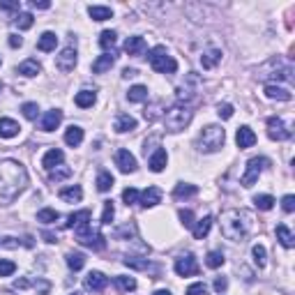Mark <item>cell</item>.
<instances>
[{"mask_svg": "<svg viewBox=\"0 0 295 295\" xmlns=\"http://www.w3.org/2000/svg\"><path fill=\"white\" fill-rule=\"evenodd\" d=\"M95 99H97L95 90H81V92H76V97H74V104H76L78 109H90V106L95 104Z\"/></svg>", "mask_w": 295, "mask_h": 295, "instance_id": "cb8c5ba5", "label": "cell"}, {"mask_svg": "<svg viewBox=\"0 0 295 295\" xmlns=\"http://www.w3.org/2000/svg\"><path fill=\"white\" fill-rule=\"evenodd\" d=\"M113 65H115V51H113V53L99 55V58L92 62V72H95V74H104V72H109Z\"/></svg>", "mask_w": 295, "mask_h": 295, "instance_id": "ac0fdd59", "label": "cell"}, {"mask_svg": "<svg viewBox=\"0 0 295 295\" xmlns=\"http://www.w3.org/2000/svg\"><path fill=\"white\" fill-rule=\"evenodd\" d=\"M251 256H254V263L258 267H265V261H267V251L263 244H254L251 247Z\"/></svg>", "mask_w": 295, "mask_h": 295, "instance_id": "60d3db41", "label": "cell"}, {"mask_svg": "<svg viewBox=\"0 0 295 295\" xmlns=\"http://www.w3.org/2000/svg\"><path fill=\"white\" fill-rule=\"evenodd\" d=\"M265 166H270L267 157H251V159L247 161V171H244V175H242V187H251L258 180V175L263 173Z\"/></svg>", "mask_w": 295, "mask_h": 295, "instance_id": "52a82bcc", "label": "cell"}, {"mask_svg": "<svg viewBox=\"0 0 295 295\" xmlns=\"http://www.w3.org/2000/svg\"><path fill=\"white\" fill-rule=\"evenodd\" d=\"M106 284H109V279H106L101 272H97V270L90 272V275L86 277V288L92 290V293H97V290H104Z\"/></svg>", "mask_w": 295, "mask_h": 295, "instance_id": "e0dca14e", "label": "cell"}, {"mask_svg": "<svg viewBox=\"0 0 295 295\" xmlns=\"http://www.w3.org/2000/svg\"><path fill=\"white\" fill-rule=\"evenodd\" d=\"M122 201L127 203V205H134V203H138V192L134 187H127L122 192Z\"/></svg>", "mask_w": 295, "mask_h": 295, "instance_id": "681fc988", "label": "cell"}, {"mask_svg": "<svg viewBox=\"0 0 295 295\" xmlns=\"http://www.w3.org/2000/svg\"><path fill=\"white\" fill-rule=\"evenodd\" d=\"M180 221L184 228H194V212L192 210H180Z\"/></svg>", "mask_w": 295, "mask_h": 295, "instance_id": "f907efd6", "label": "cell"}, {"mask_svg": "<svg viewBox=\"0 0 295 295\" xmlns=\"http://www.w3.org/2000/svg\"><path fill=\"white\" fill-rule=\"evenodd\" d=\"M217 113H219V118L228 120V118H233V106H230V104H219V106H217Z\"/></svg>", "mask_w": 295, "mask_h": 295, "instance_id": "db71d44e", "label": "cell"}, {"mask_svg": "<svg viewBox=\"0 0 295 295\" xmlns=\"http://www.w3.org/2000/svg\"><path fill=\"white\" fill-rule=\"evenodd\" d=\"M115 39H118V32H115V30H104V32L99 35V46H101L104 51H111V53H113Z\"/></svg>", "mask_w": 295, "mask_h": 295, "instance_id": "d6a6232c", "label": "cell"}, {"mask_svg": "<svg viewBox=\"0 0 295 295\" xmlns=\"http://www.w3.org/2000/svg\"><path fill=\"white\" fill-rule=\"evenodd\" d=\"M88 14H90L92 21H106V18L113 16V9L104 7V5H90V7H88Z\"/></svg>", "mask_w": 295, "mask_h": 295, "instance_id": "603a6c76", "label": "cell"}, {"mask_svg": "<svg viewBox=\"0 0 295 295\" xmlns=\"http://www.w3.org/2000/svg\"><path fill=\"white\" fill-rule=\"evenodd\" d=\"M159 201H161L159 187H148L143 194H138V203H141L143 207H155Z\"/></svg>", "mask_w": 295, "mask_h": 295, "instance_id": "9a60e30c", "label": "cell"}, {"mask_svg": "<svg viewBox=\"0 0 295 295\" xmlns=\"http://www.w3.org/2000/svg\"><path fill=\"white\" fill-rule=\"evenodd\" d=\"M267 136H270L272 141H284V138L290 136V129L286 127L281 118H270L267 120Z\"/></svg>", "mask_w": 295, "mask_h": 295, "instance_id": "30bf717a", "label": "cell"}, {"mask_svg": "<svg viewBox=\"0 0 295 295\" xmlns=\"http://www.w3.org/2000/svg\"><path fill=\"white\" fill-rule=\"evenodd\" d=\"M32 7H35V9H49L51 3H46V0H39V3H37V0H32Z\"/></svg>", "mask_w": 295, "mask_h": 295, "instance_id": "91938a15", "label": "cell"}, {"mask_svg": "<svg viewBox=\"0 0 295 295\" xmlns=\"http://www.w3.org/2000/svg\"><path fill=\"white\" fill-rule=\"evenodd\" d=\"M210 226H212V217L205 215L203 219H198V224L194 226V238L196 240H203L207 233H210Z\"/></svg>", "mask_w": 295, "mask_h": 295, "instance_id": "4dcf8cb0", "label": "cell"}, {"mask_svg": "<svg viewBox=\"0 0 295 295\" xmlns=\"http://www.w3.org/2000/svg\"><path fill=\"white\" fill-rule=\"evenodd\" d=\"M217 62H221V51H219V49H210V51H205V53L201 55V65H203V69H212V67H217Z\"/></svg>", "mask_w": 295, "mask_h": 295, "instance_id": "484cf974", "label": "cell"}, {"mask_svg": "<svg viewBox=\"0 0 295 295\" xmlns=\"http://www.w3.org/2000/svg\"><path fill=\"white\" fill-rule=\"evenodd\" d=\"M58 219H60L58 210H51V207H44V210L37 212V221H41V224H53Z\"/></svg>", "mask_w": 295, "mask_h": 295, "instance_id": "ab89813d", "label": "cell"}, {"mask_svg": "<svg viewBox=\"0 0 295 295\" xmlns=\"http://www.w3.org/2000/svg\"><path fill=\"white\" fill-rule=\"evenodd\" d=\"M254 205L258 207V210H272V205H275V198L270 196V194H258V196H254Z\"/></svg>", "mask_w": 295, "mask_h": 295, "instance_id": "74e56055", "label": "cell"}, {"mask_svg": "<svg viewBox=\"0 0 295 295\" xmlns=\"http://www.w3.org/2000/svg\"><path fill=\"white\" fill-rule=\"evenodd\" d=\"M124 265L134 267V270H150V263H148V261H138V258H134V256L124 258Z\"/></svg>", "mask_w": 295, "mask_h": 295, "instance_id": "bcb514c9", "label": "cell"}, {"mask_svg": "<svg viewBox=\"0 0 295 295\" xmlns=\"http://www.w3.org/2000/svg\"><path fill=\"white\" fill-rule=\"evenodd\" d=\"M113 182H115V180H113V175H111L109 171H101V173L97 175V189H99L101 194L109 192V189L113 187Z\"/></svg>", "mask_w": 295, "mask_h": 295, "instance_id": "e575fe53", "label": "cell"}, {"mask_svg": "<svg viewBox=\"0 0 295 295\" xmlns=\"http://www.w3.org/2000/svg\"><path fill=\"white\" fill-rule=\"evenodd\" d=\"M148 60H150V67L159 74H175L178 72V62L168 55V51L164 46H155V49L148 53Z\"/></svg>", "mask_w": 295, "mask_h": 295, "instance_id": "5b68a950", "label": "cell"}, {"mask_svg": "<svg viewBox=\"0 0 295 295\" xmlns=\"http://www.w3.org/2000/svg\"><path fill=\"white\" fill-rule=\"evenodd\" d=\"M235 143H238L240 150H247V148H251L254 143H256V134L251 132V127L242 124V127H238V132H235Z\"/></svg>", "mask_w": 295, "mask_h": 295, "instance_id": "4fadbf2b", "label": "cell"}, {"mask_svg": "<svg viewBox=\"0 0 295 295\" xmlns=\"http://www.w3.org/2000/svg\"><path fill=\"white\" fill-rule=\"evenodd\" d=\"M0 65H3V60H0Z\"/></svg>", "mask_w": 295, "mask_h": 295, "instance_id": "e7e4bbea", "label": "cell"}, {"mask_svg": "<svg viewBox=\"0 0 295 295\" xmlns=\"http://www.w3.org/2000/svg\"><path fill=\"white\" fill-rule=\"evenodd\" d=\"M90 221V210H81V212H74V215L67 217V221L62 224V228H72V226H81Z\"/></svg>", "mask_w": 295, "mask_h": 295, "instance_id": "f1b7e54d", "label": "cell"}, {"mask_svg": "<svg viewBox=\"0 0 295 295\" xmlns=\"http://www.w3.org/2000/svg\"><path fill=\"white\" fill-rule=\"evenodd\" d=\"M226 288H228V281H226V277H217V279H215V290H217V293H224Z\"/></svg>", "mask_w": 295, "mask_h": 295, "instance_id": "9f6ffc18", "label": "cell"}, {"mask_svg": "<svg viewBox=\"0 0 295 295\" xmlns=\"http://www.w3.org/2000/svg\"><path fill=\"white\" fill-rule=\"evenodd\" d=\"M76 240L83 244V247L95 249V251H99V249L106 247L104 235H101L99 230H92V226L88 224V221H86V224H81V226H76Z\"/></svg>", "mask_w": 295, "mask_h": 295, "instance_id": "8992f818", "label": "cell"}, {"mask_svg": "<svg viewBox=\"0 0 295 295\" xmlns=\"http://www.w3.org/2000/svg\"><path fill=\"white\" fill-rule=\"evenodd\" d=\"M175 272L180 277H194L198 275V263L194 258V254H184V256L175 258Z\"/></svg>", "mask_w": 295, "mask_h": 295, "instance_id": "9c48e42d", "label": "cell"}, {"mask_svg": "<svg viewBox=\"0 0 295 295\" xmlns=\"http://www.w3.org/2000/svg\"><path fill=\"white\" fill-rule=\"evenodd\" d=\"M192 109L189 106H182V104H175L171 106L168 111L164 113V124L168 132H180V129H184L189 122H192Z\"/></svg>", "mask_w": 295, "mask_h": 295, "instance_id": "277c9868", "label": "cell"}, {"mask_svg": "<svg viewBox=\"0 0 295 295\" xmlns=\"http://www.w3.org/2000/svg\"><path fill=\"white\" fill-rule=\"evenodd\" d=\"M159 109H161L159 101H157V104H152V106H148L145 113H143V115H145V120H150V122H152V120L159 118Z\"/></svg>", "mask_w": 295, "mask_h": 295, "instance_id": "816d5d0a", "label": "cell"}, {"mask_svg": "<svg viewBox=\"0 0 295 295\" xmlns=\"http://www.w3.org/2000/svg\"><path fill=\"white\" fill-rule=\"evenodd\" d=\"M152 295H171V290H166V288H159V290H155Z\"/></svg>", "mask_w": 295, "mask_h": 295, "instance_id": "6125c7cd", "label": "cell"}, {"mask_svg": "<svg viewBox=\"0 0 295 295\" xmlns=\"http://www.w3.org/2000/svg\"><path fill=\"white\" fill-rule=\"evenodd\" d=\"M18 7H21L18 3H7V0L0 3V9H7V12H18Z\"/></svg>", "mask_w": 295, "mask_h": 295, "instance_id": "6f0895ef", "label": "cell"}, {"mask_svg": "<svg viewBox=\"0 0 295 295\" xmlns=\"http://www.w3.org/2000/svg\"><path fill=\"white\" fill-rule=\"evenodd\" d=\"M113 217H115L113 203L106 201V203H104V215H101V224H111V221H113Z\"/></svg>", "mask_w": 295, "mask_h": 295, "instance_id": "c3c4849f", "label": "cell"}, {"mask_svg": "<svg viewBox=\"0 0 295 295\" xmlns=\"http://www.w3.org/2000/svg\"><path fill=\"white\" fill-rule=\"evenodd\" d=\"M28 173L16 159H0V205H9L26 189Z\"/></svg>", "mask_w": 295, "mask_h": 295, "instance_id": "6da1fadb", "label": "cell"}, {"mask_svg": "<svg viewBox=\"0 0 295 295\" xmlns=\"http://www.w3.org/2000/svg\"><path fill=\"white\" fill-rule=\"evenodd\" d=\"M281 207H284L286 212H293L295 210V196H290V194H288V196L281 198Z\"/></svg>", "mask_w": 295, "mask_h": 295, "instance_id": "11a10c76", "label": "cell"}, {"mask_svg": "<svg viewBox=\"0 0 295 295\" xmlns=\"http://www.w3.org/2000/svg\"><path fill=\"white\" fill-rule=\"evenodd\" d=\"M187 295H207V286L201 284V281H198V284H192L187 288Z\"/></svg>", "mask_w": 295, "mask_h": 295, "instance_id": "f5cc1de1", "label": "cell"}, {"mask_svg": "<svg viewBox=\"0 0 295 295\" xmlns=\"http://www.w3.org/2000/svg\"><path fill=\"white\" fill-rule=\"evenodd\" d=\"M14 270H16V263L7 261V258H0V277H9V275H14Z\"/></svg>", "mask_w": 295, "mask_h": 295, "instance_id": "7dc6e473", "label": "cell"}, {"mask_svg": "<svg viewBox=\"0 0 295 295\" xmlns=\"http://www.w3.org/2000/svg\"><path fill=\"white\" fill-rule=\"evenodd\" d=\"M166 161H168V155H166V150L157 148V150L150 155V161H148V166H150L152 173H161V171L166 168Z\"/></svg>", "mask_w": 295, "mask_h": 295, "instance_id": "5bb4252c", "label": "cell"}, {"mask_svg": "<svg viewBox=\"0 0 295 295\" xmlns=\"http://www.w3.org/2000/svg\"><path fill=\"white\" fill-rule=\"evenodd\" d=\"M81 141H83V129L78 127V124H72V127L65 132V143L76 148V145H81Z\"/></svg>", "mask_w": 295, "mask_h": 295, "instance_id": "83f0119b", "label": "cell"}, {"mask_svg": "<svg viewBox=\"0 0 295 295\" xmlns=\"http://www.w3.org/2000/svg\"><path fill=\"white\" fill-rule=\"evenodd\" d=\"M60 198H62L65 203H78L83 198V189L78 187V184H74V187H65V189H60Z\"/></svg>", "mask_w": 295, "mask_h": 295, "instance_id": "d4e9b609", "label": "cell"}, {"mask_svg": "<svg viewBox=\"0 0 295 295\" xmlns=\"http://www.w3.org/2000/svg\"><path fill=\"white\" fill-rule=\"evenodd\" d=\"M145 39L143 37H138V35H134V37H129L127 41H124V51H127L129 55H143L145 53Z\"/></svg>", "mask_w": 295, "mask_h": 295, "instance_id": "ffe728a7", "label": "cell"}, {"mask_svg": "<svg viewBox=\"0 0 295 295\" xmlns=\"http://www.w3.org/2000/svg\"><path fill=\"white\" fill-rule=\"evenodd\" d=\"M60 122H62V111H58V109L46 111L39 122V129L41 132H55V129L60 127Z\"/></svg>", "mask_w": 295, "mask_h": 295, "instance_id": "7c38bea8", "label": "cell"}, {"mask_svg": "<svg viewBox=\"0 0 295 295\" xmlns=\"http://www.w3.org/2000/svg\"><path fill=\"white\" fill-rule=\"evenodd\" d=\"M18 132H21V127H18L16 120L0 118V136H3V138H14Z\"/></svg>", "mask_w": 295, "mask_h": 295, "instance_id": "44dd1931", "label": "cell"}, {"mask_svg": "<svg viewBox=\"0 0 295 295\" xmlns=\"http://www.w3.org/2000/svg\"><path fill=\"white\" fill-rule=\"evenodd\" d=\"M113 129L118 134H124V132H134L136 129V118H132L129 113H120L113 122Z\"/></svg>", "mask_w": 295, "mask_h": 295, "instance_id": "2e32d148", "label": "cell"}, {"mask_svg": "<svg viewBox=\"0 0 295 295\" xmlns=\"http://www.w3.org/2000/svg\"><path fill=\"white\" fill-rule=\"evenodd\" d=\"M0 92H3V83H0Z\"/></svg>", "mask_w": 295, "mask_h": 295, "instance_id": "be15d7a7", "label": "cell"}, {"mask_svg": "<svg viewBox=\"0 0 295 295\" xmlns=\"http://www.w3.org/2000/svg\"><path fill=\"white\" fill-rule=\"evenodd\" d=\"M67 265H69V270L78 272L83 265H86V256H83V254H78V251H69L67 254Z\"/></svg>", "mask_w": 295, "mask_h": 295, "instance_id": "d590c367", "label": "cell"}, {"mask_svg": "<svg viewBox=\"0 0 295 295\" xmlns=\"http://www.w3.org/2000/svg\"><path fill=\"white\" fill-rule=\"evenodd\" d=\"M21 44H23V39L18 35H9V46H12V49H18Z\"/></svg>", "mask_w": 295, "mask_h": 295, "instance_id": "680465c9", "label": "cell"}, {"mask_svg": "<svg viewBox=\"0 0 295 295\" xmlns=\"http://www.w3.org/2000/svg\"><path fill=\"white\" fill-rule=\"evenodd\" d=\"M69 175H72V168H69V166H65V164H60V166H55V168L49 171V178L53 180V182H60V180L69 178Z\"/></svg>", "mask_w": 295, "mask_h": 295, "instance_id": "8d00e7d4", "label": "cell"}, {"mask_svg": "<svg viewBox=\"0 0 295 295\" xmlns=\"http://www.w3.org/2000/svg\"><path fill=\"white\" fill-rule=\"evenodd\" d=\"M254 226V219L247 210H226L221 215V233L226 240H233V242H242L249 235Z\"/></svg>", "mask_w": 295, "mask_h": 295, "instance_id": "7a4b0ae2", "label": "cell"}, {"mask_svg": "<svg viewBox=\"0 0 295 295\" xmlns=\"http://www.w3.org/2000/svg\"><path fill=\"white\" fill-rule=\"evenodd\" d=\"M224 141H226L224 127H219V124H207L201 132V136H198L196 145L201 152H217L224 148Z\"/></svg>", "mask_w": 295, "mask_h": 295, "instance_id": "3957f363", "label": "cell"}, {"mask_svg": "<svg viewBox=\"0 0 295 295\" xmlns=\"http://www.w3.org/2000/svg\"><path fill=\"white\" fill-rule=\"evenodd\" d=\"M14 23H16L18 30H28V28H32L35 18H32V14H16V16H14Z\"/></svg>", "mask_w": 295, "mask_h": 295, "instance_id": "7bdbcfd3", "label": "cell"}, {"mask_svg": "<svg viewBox=\"0 0 295 295\" xmlns=\"http://www.w3.org/2000/svg\"><path fill=\"white\" fill-rule=\"evenodd\" d=\"M277 240H279L281 244H284L286 249H290L295 244V238H293V233L288 230V226L286 224H279L277 226Z\"/></svg>", "mask_w": 295, "mask_h": 295, "instance_id": "1f68e13d", "label": "cell"}, {"mask_svg": "<svg viewBox=\"0 0 295 295\" xmlns=\"http://www.w3.org/2000/svg\"><path fill=\"white\" fill-rule=\"evenodd\" d=\"M205 263H207V267H221V265H224V254H221V251H210V254H207V258H205Z\"/></svg>", "mask_w": 295, "mask_h": 295, "instance_id": "f6af8a7d", "label": "cell"}, {"mask_svg": "<svg viewBox=\"0 0 295 295\" xmlns=\"http://www.w3.org/2000/svg\"><path fill=\"white\" fill-rule=\"evenodd\" d=\"M55 44H58V35L55 32H44V35L37 39V49L39 51H55Z\"/></svg>", "mask_w": 295, "mask_h": 295, "instance_id": "4316f807", "label": "cell"}, {"mask_svg": "<svg viewBox=\"0 0 295 295\" xmlns=\"http://www.w3.org/2000/svg\"><path fill=\"white\" fill-rule=\"evenodd\" d=\"M136 74H138V72H136V69H132V67L122 69V76H124V78H134V76H136Z\"/></svg>", "mask_w": 295, "mask_h": 295, "instance_id": "94428289", "label": "cell"}, {"mask_svg": "<svg viewBox=\"0 0 295 295\" xmlns=\"http://www.w3.org/2000/svg\"><path fill=\"white\" fill-rule=\"evenodd\" d=\"M265 97L267 99H279V101H290V90H286V88L281 86H275V83H267L265 86Z\"/></svg>", "mask_w": 295, "mask_h": 295, "instance_id": "d6986e66", "label": "cell"}, {"mask_svg": "<svg viewBox=\"0 0 295 295\" xmlns=\"http://www.w3.org/2000/svg\"><path fill=\"white\" fill-rule=\"evenodd\" d=\"M127 99H129V101H145V99H148V88H145V86H134V88H129Z\"/></svg>", "mask_w": 295, "mask_h": 295, "instance_id": "f35d334b", "label": "cell"}, {"mask_svg": "<svg viewBox=\"0 0 295 295\" xmlns=\"http://www.w3.org/2000/svg\"><path fill=\"white\" fill-rule=\"evenodd\" d=\"M74 65H76V46L69 44L60 51V55H55V67L60 72H72Z\"/></svg>", "mask_w": 295, "mask_h": 295, "instance_id": "ba28073f", "label": "cell"}, {"mask_svg": "<svg viewBox=\"0 0 295 295\" xmlns=\"http://www.w3.org/2000/svg\"><path fill=\"white\" fill-rule=\"evenodd\" d=\"M62 159H65V155H62V150H58V148H53V150H49L44 155V159H41V166H44L46 171H51V168H55V166H60L62 164Z\"/></svg>", "mask_w": 295, "mask_h": 295, "instance_id": "7402d4cb", "label": "cell"}, {"mask_svg": "<svg viewBox=\"0 0 295 295\" xmlns=\"http://www.w3.org/2000/svg\"><path fill=\"white\" fill-rule=\"evenodd\" d=\"M115 286L124 293H129V290H136V279L134 277H115Z\"/></svg>", "mask_w": 295, "mask_h": 295, "instance_id": "b9f144b4", "label": "cell"}, {"mask_svg": "<svg viewBox=\"0 0 295 295\" xmlns=\"http://www.w3.org/2000/svg\"><path fill=\"white\" fill-rule=\"evenodd\" d=\"M115 166H118L122 173H134V171H136V157L129 150H118L115 152Z\"/></svg>", "mask_w": 295, "mask_h": 295, "instance_id": "8fae6325", "label": "cell"}, {"mask_svg": "<svg viewBox=\"0 0 295 295\" xmlns=\"http://www.w3.org/2000/svg\"><path fill=\"white\" fill-rule=\"evenodd\" d=\"M41 72V67H39V62H37V60H23L21 65H18V74H23V76H37V74Z\"/></svg>", "mask_w": 295, "mask_h": 295, "instance_id": "f546056e", "label": "cell"}, {"mask_svg": "<svg viewBox=\"0 0 295 295\" xmlns=\"http://www.w3.org/2000/svg\"><path fill=\"white\" fill-rule=\"evenodd\" d=\"M196 194H198L196 184H175V189H173L175 198H189V196H196Z\"/></svg>", "mask_w": 295, "mask_h": 295, "instance_id": "836d02e7", "label": "cell"}, {"mask_svg": "<svg viewBox=\"0 0 295 295\" xmlns=\"http://www.w3.org/2000/svg\"><path fill=\"white\" fill-rule=\"evenodd\" d=\"M21 111L28 120H37V115H39V106H37L35 101H26V104L21 106Z\"/></svg>", "mask_w": 295, "mask_h": 295, "instance_id": "ee69618b", "label": "cell"}]
</instances>
